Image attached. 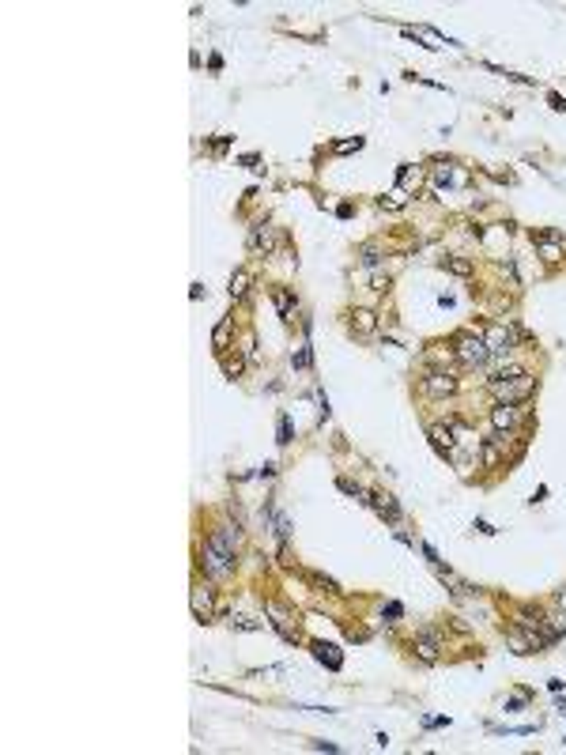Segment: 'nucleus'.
<instances>
[{
	"label": "nucleus",
	"mask_w": 566,
	"mask_h": 755,
	"mask_svg": "<svg viewBox=\"0 0 566 755\" xmlns=\"http://www.w3.org/2000/svg\"><path fill=\"white\" fill-rule=\"evenodd\" d=\"M491 393H495L498 400H502V404H525V400L532 397V393H536V377L532 374H514V377H491Z\"/></svg>",
	"instance_id": "nucleus-1"
},
{
	"label": "nucleus",
	"mask_w": 566,
	"mask_h": 755,
	"mask_svg": "<svg viewBox=\"0 0 566 755\" xmlns=\"http://www.w3.org/2000/svg\"><path fill=\"white\" fill-rule=\"evenodd\" d=\"M453 355H457L460 366L476 371V366H483L491 359V348H487V340H483V333L480 336L465 333V336H457V344H453Z\"/></svg>",
	"instance_id": "nucleus-2"
},
{
	"label": "nucleus",
	"mask_w": 566,
	"mask_h": 755,
	"mask_svg": "<svg viewBox=\"0 0 566 755\" xmlns=\"http://www.w3.org/2000/svg\"><path fill=\"white\" fill-rule=\"evenodd\" d=\"M200 570H204L212 582H226V578L234 574V556L231 551H223V548H215L212 540L200 548Z\"/></svg>",
	"instance_id": "nucleus-3"
},
{
	"label": "nucleus",
	"mask_w": 566,
	"mask_h": 755,
	"mask_svg": "<svg viewBox=\"0 0 566 755\" xmlns=\"http://www.w3.org/2000/svg\"><path fill=\"white\" fill-rule=\"evenodd\" d=\"M264 616H269V627H276L287 642H298V623H295V616H291L283 605H276V600H264Z\"/></svg>",
	"instance_id": "nucleus-4"
},
{
	"label": "nucleus",
	"mask_w": 566,
	"mask_h": 755,
	"mask_svg": "<svg viewBox=\"0 0 566 755\" xmlns=\"http://www.w3.org/2000/svg\"><path fill=\"white\" fill-rule=\"evenodd\" d=\"M521 420H525L521 404H502V400H498V404L491 408V427H495V435H509Z\"/></svg>",
	"instance_id": "nucleus-5"
},
{
	"label": "nucleus",
	"mask_w": 566,
	"mask_h": 755,
	"mask_svg": "<svg viewBox=\"0 0 566 755\" xmlns=\"http://www.w3.org/2000/svg\"><path fill=\"white\" fill-rule=\"evenodd\" d=\"M423 393H427V397H434V400L453 397V393H457V377L446 374V371H431L423 377Z\"/></svg>",
	"instance_id": "nucleus-6"
},
{
	"label": "nucleus",
	"mask_w": 566,
	"mask_h": 755,
	"mask_svg": "<svg viewBox=\"0 0 566 755\" xmlns=\"http://www.w3.org/2000/svg\"><path fill=\"white\" fill-rule=\"evenodd\" d=\"M483 340H487L491 355H509V351L517 348L514 333H509L506 325H487V329H483Z\"/></svg>",
	"instance_id": "nucleus-7"
},
{
	"label": "nucleus",
	"mask_w": 566,
	"mask_h": 755,
	"mask_svg": "<svg viewBox=\"0 0 566 755\" xmlns=\"http://www.w3.org/2000/svg\"><path fill=\"white\" fill-rule=\"evenodd\" d=\"M193 616H197L200 623H212V616H215V593L208 589V585H193Z\"/></svg>",
	"instance_id": "nucleus-8"
},
{
	"label": "nucleus",
	"mask_w": 566,
	"mask_h": 755,
	"mask_svg": "<svg viewBox=\"0 0 566 755\" xmlns=\"http://www.w3.org/2000/svg\"><path fill=\"white\" fill-rule=\"evenodd\" d=\"M238 529H242V525H226V521H219V525L212 529V536H208V540H212L215 548H223V551H231V556H234V551L242 548V533H238Z\"/></svg>",
	"instance_id": "nucleus-9"
},
{
	"label": "nucleus",
	"mask_w": 566,
	"mask_h": 755,
	"mask_svg": "<svg viewBox=\"0 0 566 755\" xmlns=\"http://www.w3.org/2000/svg\"><path fill=\"white\" fill-rule=\"evenodd\" d=\"M506 442H509V435H495L491 442H483V446H480V461H483V469H498V464H502V457H506Z\"/></svg>",
	"instance_id": "nucleus-10"
},
{
	"label": "nucleus",
	"mask_w": 566,
	"mask_h": 755,
	"mask_svg": "<svg viewBox=\"0 0 566 755\" xmlns=\"http://www.w3.org/2000/svg\"><path fill=\"white\" fill-rule=\"evenodd\" d=\"M431 442H434V449H438L442 457H457V438H453V427L446 423V427H442V423H434L431 427Z\"/></svg>",
	"instance_id": "nucleus-11"
},
{
	"label": "nucleus",
	"mask_w": 566,
	"mask_h": 755,
	"mask_svg": "<svg viewBox=\"0 0 566 755\" xmlns=\"http://www.w3.org/2000/svg\"><path fill=\"white\" fill-rule=\"evenodd\" d=\"M411 649H416V657H419L423 665H434V661H438V634L427 631L419 642H411Z\"/></svg>",
	"instance_id": "nucleus-12"
},
{
	"label": "nucleus",
	"mask_w": 566,
	"mask_h": 755,
	"mask_svg": "<svg viewBox=\"0 0 566 755\" xmlns=\"http://www.w3.org/2000/svg\"><path fill=\"white\" fill-rule=\"evenodd\" d=\"M313 657H318L321 665H325V669H340V665H344V654H340V649L333 646V642H313Z\"/></svg>",
	"instance_id": "nucleus-13"
},
{
	"label": "nucleus",
	"mask_w": 566,
	"mask_h": 755,
	"mask_svg": "<svg viewBox=\"0 0 566 755\" xmlns=\"http://www.w3.org/2000/svg\"><path fill=\"white\" fill-rule=\"evenodd\" d=\"M249 246H253V250L272 253V250H276V231L264 227V223H261V227H253V231H249Z\"/></svg>",
	"instance_id": "nucleus-14"
},
{
	"label": "nucleus",
	"mask_w": 566,
	"mask_h": 755,
	"mask_svg": "<svg viewBox=\"0 0 566 755\" xmlns=\"http://www.w3.org/2000/svg\"><path fill=\"white\" fill-rule=\"evenodd\" d=\"M374 329H378V314H374V310H351V333L370 336Z\"/></svg>",
	"instance_id": "nucleus-15"
},
{
	"label": "nucleus",
	"mask_w": 566,
	"mask_h": 755,
	"mask_svg": "<svg viewBox=\"0 0 566 755\" xmlns=\"http://www.w3.org/2000/svg\"><path fill=\"white\" fill-rule=\"evenodd\" d=\"M370 506H374V510L382 513V518H389V521H396V518H400V506H396V499H393V495L374 491V495H370Z\"/></svg>",
	"instance_id": "nucleus-16"
},
{
	"label": "nucleus",
	"mask_w": 566,
	"mask_h": 755,
	"mask_svg": "<svg viewBox=\"0 0 566 755\" xmlns=\"http://www.w3.org/2000/svg\"><path fill=\"white\" fill-rule=\"evenodd\" d=\"M249 284H253V272L238 268V272H234V276H231V287H226V291H231V299H246Z\"/></svg>",
	"instance_id": "nucleus-17"
},
{
	"label": "nucleus",
	"mask_w": 566,
	"mask_h": 755,
	"mask_svg": "<svg viewBox=\"0 0 566 755\" xmlns=\"http://www.w3.org/2000/svg\"><path fill=\"white\" fill-rule=\"evenodd\" d=\"M231 627L234 631H261V627H269V620H257V616L238 612V616H231Z\"/></svg>",
	"instance_id": "nucleus-18"
},
{
	"label": "nucleus",
	"mask_w": 566,
	"mask_h": 755,
	"mask_svg": "<svg viewBox=\"0 0 566 755\" xmlns=\"http://www.w3.org/2000/svg\"><path fill=\"white\" fill-rule=\"evenodd\" d=\"M442 268L453 276H472V261L468 257H442Z\"/></svg>",
	"instance_id": "nucleus-19"
},
{
	"label": "nucleus",
	"mask_w": 566,
	"mask_h": 755,
	"mask_svg": "<svg viewBox=\"0 0 566 755\" xmlns=\"http://www.w3.org/2000/svg\"><path fill=\"white\" fill-rule=\"evenodd\" d=\"M295 306H298V299L287 291V287H276V310H280V317H291L295 314Z\"/></svg>",
	"instance_id": "nucleus-20"
},
{
	"label": "nucleus",
	"mask_w": 566,
	"mask_h": 755,
	"mask_svg": "<svg viewBox=\"0 0 566 755\" xmlns=\"http://www.w3.org/2000/svg\"><path fill=\"white\" fill-rule=\"evenodd\" d=\"M231 329H234V321H231V317H223L219 325L212 329V344H215V351H223L226 344H231Z\"/></svg>",
	"instance_id": "nucleus-21"
},
{
	"label": "nucleus",
	"mask_w": 566,
	"mask_h": 755,
	"mask_svg": "<svg viewBox=\"0 0 566 755\" xmlns=\"http://www.w3.org/2000/svg\"><path fill=\"white\" fill-rule=\"evenodd\" d=\"M242 371H246V359L242 355H223V374L226 377H242Z\"/></svg>",
	"instance_id": "nucleus-22"
},
{
	"label": "nucleus",
	"mask_w": 566,
	"mask_h": 755,
	"mask_svg": "<svg viewBox=\"0 0 566 755\" xmlns=\"http://www.w3.org/2000/svg\"><path fill=\"white\" fill-rule=\"evenodd\" d=\"M336 487H340V491H344V495H355V499H362V502H370V495H367V491H362V487H359V484H355V480H347V476H340V480H336Z\"/></svg>",
	"instance_id": "nucleus-23"
},
{
	"label": "nucleus",
	"mask_w": 566,
	"mask_h": 755,
	"mask_svg": "<svg viewBox=\"0 0 566 755\" xmlns=\"http://www.w3.org/2000/svg\"><path fill=\"white\" fill-rule=\"evenodd\" d=\"M310 582L318 585L321 593H333V597H336V593H344V589H340V585L333 582V578H325V574H310Z\"/></svg>",
	"instance_id": "nucleus-24"
},
{
	"label": "nucleus",
	"mask_w": 566,
	"mask_h": 755,
	"mask_svg": "<svg viewBox=\"0 0 566 755\" xmlns=\"http://www.w3.org/2000/svg\"><path fill=\"white\" fill-rule=\"evenodd\" d=\"M378 204H382V208H404V204H408V197H404V193L396 189V193H389V197H382Z\"/></svg>",
	"instance_id": "nucleus-25"
},
{
	"label": "nucleus",
	"mask_w": 566,
	"mask_h": 755,
	"mask_svg": "<svg viewBox=\"0 0 566 755\" xmlns=\"http://www.w3.org/2000/svg\"><path fill=\"white\" fill-rule=\"evenodd\" d=\"M291 438H295V431H291V420H287V415H280V438H276V442H280V446H291Z\"/></svg>",
	"instance_id": "nucleus-26"
},
{
	"label": "nucleus",
	"mask_w": 566,
	"mask_h": 755,
	"mask_svg": "<svg viewBox=\"0 0 566 755\" xmlns=\"http://www.w3.org/2000/svg\"><path fill=\"white\" fill-rule=\"evenodd\" d=\"M362 148V136H355V140H340L333 151H340V155H347V151H359Z\"/></svg>",
	"instance_id": "nucleus-27"
},
{
	"label": "nucleus",
	"mask_w": 566,
	"mask_h": 755,
	"mask_svg": "<svg viewBox=\"0 0 566 755\" xmlns=\"http://www.w3.org/2000/svg\"><path fill=\"white\" fill-rule=\"evenodd\" d=\"M272 513H276V510H272ZM276 533H280V540L287 544V536H291V521L283 518V513H276Z\"/></svg>",
	"instance_id": "nucleus-28"
},
{
	"label": "nucleus",
	"mask_w": 566,
	"mask_h": 755,
	"mask_svg": "<svg viewBox=\"0 0 566 755\" xmlns=\"http://www.w3.org/2000/svg\"><path fill=\"white\" fill-rule=\"evenodd\" d=\"M378 261H382V253H378L374 246H367V250H362V264H367V268H374Z\"/></svg>",
	"instance_id": "nucleus-29"
},
{
	"label": "nucleus",
	"mask_w": 566,
	"mask_h": 755,
	"mask_svg": "<svg viewBox=\"0 0 566 755\" xmlns=\"http://www.w3.org/2000/svg\"><path fill=\"white\" fill-rule=\"evenodd\" d=\"M291 363H295V366H310V363H313V351H310V348H302L298 355H291Z\"/></svg>",
	"instance_id": "nucleus-30"
},
{
	"label": "nucleus",
	"mask_w": 566,
	"mask_h": 755,
	"mask_svg": "<svg viewBox=\"0 0 566 755\" xmlns=\"http://www.w3.org/2000/svg\"><path fill=\"white\" fill-rule=\"evenodd\" d=\"M385 616H389V623H396L404 616V605H396V600H389V605H385Z\"/></svg>",
	"instance_id": "nucleus-31"
},
{
	"label": "nucleus",
	"mask_w": 566,
	"mask_h": 755,
	"mask_svg": "<svg viewBox=\"0 0 566 755\" xmlns=\"http://www.w3.org/2000/svg\"><path fill=\"white\" fill-rule=\"evenodd\" d=\"M559 605H563V608H566V589H563V593H559Z\"/></svg>",
	"instance_id": "nucleus-32"
}]
</instances>
